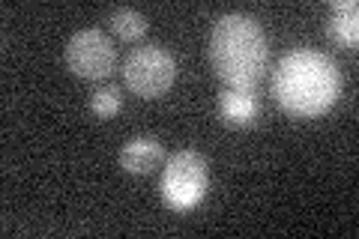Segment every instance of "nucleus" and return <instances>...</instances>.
<instances>
[{"instance_id": "7ed1b4c3", "label": "nucleus", "mask_w": 359, "mask_h": 239, "mask_svg": "<svg viewBox=\"0 0 359 239\" xmlns=\"http://www.w3.org/2000/svg\"><path fill=\"white\" fill-rule=\"evenodd\" d=\"M210 191V162L198 150H177L162 162L159 195L174 212L195 210Z\"/></svg>"}, {"instance_id": "9d476101", "label": "nucleus", "mask_w": 359, "mask_h": 239, "mask_svg": "<svg viewBox=\"0 0 359 239\" xmlns=\"http://www.w3.org/2000/svg\"><path fill=\"white\" fill-rule=\"evenodd\" d=\"M87 105H90V114H93L96 120H114L123 111V93L114 84H99L93 93H90Z\"/></svg>"}, {"instance_id": "6e6552de", "label": "nucleus", "mask_w": 359, "mask_h": 239, "mask_svg": "<svg viewBox=\"0 0 359 239\" xmlns=\"http://www.w3.org/2000/svg\"><path fill=\"white\" fill-rule=\"evenodd\" d=\"M327 33L332 42L344 45V48H353L359 42V4L356 0H335L330 6Z\"/></svg>"}, {"instance_id": "20e7f679", "label": "nucleus", "mask_w": 359, "mask_h": 239, "mask_svg": "<svg viewBox=\"0 0 359 239\" xmlns=\"http://www.w3.org/2000/svg\"><path fill=\"white\" fill-rule=\"evenodd\" d=\"M177 81V57L162 45H141L123 60V84L138 99H159Z\"/></svg>"}, {"instance_id": "f03ea898", "label": "nucleus", "mask_w": 359, "mask_h": 239, "mask_svg": "<svg viewBox=\"0 0 359 239\" xmlns=\"http://www.w3.org/2000/svg\"><path fill=\"white\" fill-rule=\"evenodd\" d=\"M210 60L224 87L257 90L269 63L264 27L245 13L222 15L210 36Z\"/></svg>"}, {"instance_id": "39448f33", "label": "nucleus", "mask_w": 359, "mask_h": 239, "mask_svg": "<svg viewBox=\"0 0 359 239\" xmlns=\"http://www.w3.org/2000/svg\"><path fill=\"white\" fill-rule=\"evenodd\" d=\"M63 60H66V69L75 78L105 81L117 66V48L105 30L87 27V30H78L69 36V42H66V48H63Z\"/></svg>"}, {"instance_id": "f257e3e1", "label": "nucleus", "mask_w": 359, "mask_h": 239, "mask_svg": "<svg viewBox=\"0 0 359 239\" xmlns=\"http://www.w3.org/2000/svg\"><path fill=\"white\" fill-rule=\"evenodd\" d=\"M341 69L330 54L314 48H294L276 63L273 96L297 120L323 117L341 96Z\"/></svg>"}, {"instance_id": "1a4fd4ad", "label": "nucleus", "mask_w": 359, "mask_h": 239, "mask_svg": "<svg viewBox=\"0 0 359 239\" xmlns=\"http://www.w3.org/2000/svg\"><path fill=\"white\" fill-rule=\"evenodd\" d=\"M108 27L123 42H138V39H144V33H147V18L132 6H120L108 15Z\"/></svg>"}, {"instance_id": "0eeeda50", "label": "nucleus", "mask_w": 359, "mask_h": 239, "mask_svg": "<svg viewBox=\"0 0 359 239\" xmlns=\"http://www.w3.org/2000/svg\"><path fill=\"white\" fill-rule=\"evenodd\" d=\"M162 162H165V146L159 138H153V135H135L120 150V168L135 177L153 174Z\"/></svg>"}, {"instance_id": "423d86ee", "label": "nucleus", "mask_w": 359, "mask_h": 239, "mask_svg": "<svg viewBox=\"0 0 359 239\" xmlns=\"http://www.w3.org/2000/svg\"><path fill=\"white\" fill-rule=\"evenodd\" d=\"M219 117L231 129H252L261 117V99L257 90L249 87H222L219 93Z\"/></svg>"}]
</instances>
